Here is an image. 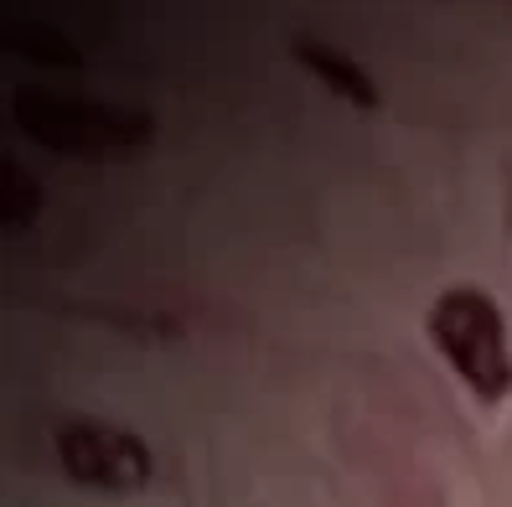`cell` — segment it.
I'll return each mask as SVG.
<instances>
[{
	"mask_svg": "<svg viewBox=\"0 0 512 507\" xmlns=\"http://www.w3.org/2000/svg\"><path fill=\"white\" fill-rule=\"evenodd\" d=\"M425 332H430L435 352L450 363V373H456L481 404H502L512 394L507 321H502V306L481 285H450L445 295H435Z\"/></svg>",
	"mask_w": 512,
	"mask_h": 507,
	"instance_id": "cell-1",
	"label": "cell"
},
{
	"mask_svg": "<svg viewBox=\"0 0 512 507\" xmlns=\"http://www.w3.org/2000/svg\"><path fill=\"white\" fill-rule=\"evenodd\" d=\"M57 461L68 482L94 492H140L156 471L145 440L109 420H68L57 430Z\"/></svg>",
	"mask_w": 512,
	"mask_h": 507,
	"instance_id": "cell-2",
	"label": "cell"
},
{
	"mask_svg": "<svg viewBox=\"0 0 512 507\" xmlns=\"http://www.w3.org/2000/svg\"><path fill=\"white\" fill-rule=\"evenodd\" d=\"M295 57H300V63H306V73H316L337 99H347V104H357V109H373V104H378V88L363 78V68H357V63H347L342 52H331V47H321V42H295Z\"/></svg>",
	"mask_w": 512,
	"mask_h": 507,
	"instance_id": "cell-3",
	"label": "cell"
}]
</instances>
